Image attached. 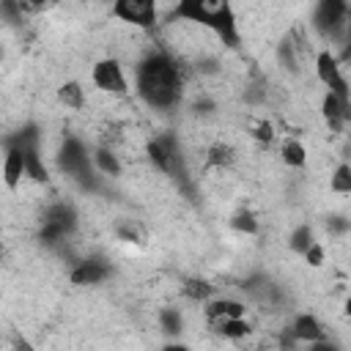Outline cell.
Segmentation results:
<instances>
[{
  "label": "cell",
  "instance_id": "1",
  "mask_svg": "<svg viewBox=\"0 0 351 351\" xmlns=\"http://www.w3.org/2000/svg\"><path fill=\"white\" fill-rule=\"evenodd\" d=\"M134 88L151 110L167 112L181 101L184 71L167 52H151L134 69Z\"/></svg>",
  "mask_w": 351,
  "mask_h": 351
},
{
  "label": "cell",
  "instance_id": "2",
  "mask_svg": "<svg viewBox=\"0 0 351 351\" xmlns=\"http://www.w3.org/2000/svg\"><path fill=\"white\" fill-rule=\"evenodd\" d=\"M170 19L195 22L219 36L228 47H239V27L230 0H176Z\"/></svg>",
  "mask_w": 351,
  "mask_h": 351
},
{
  "label": "cell",
  "instance_id": "3",
  "mask_svg": "<svg viewBox=\"0 0 351 351\" xmlns=\"http://www.w3.org/2000/svg\"><path fill=\"white\" fill-rule=\"evenodd\" d=\"M58 167L60 173H66L80 189L85 192H96L99 189V178H96V167H93V159L85 148V143L80 137H66L60 151H58Z\"/></svg>",
  "mask_w": 351,
  "mask_h": 351
},
{
  "label": "cell",
  "instance_id": "4",
  "mask_svg": "<svg viewBox=\"0 0 351 351\" xmlns=\"http://www.w3.org/2000/svg\"><path fill=\"white\" fill-rule=\"evenodd\" d=\"M313 27L335 47L348 44V0H318L313 11Z\"/></svg>",
  "mask_w": 351,
  "mask_h": 351
},
{
  "label": "cell",
  "instance_id": "5",
  "mask_svg": "<svg viewBox=\"0 0 351 351\" xmlns=\"http://www.w3.org/2000/svg\"><path fill=\"white\" fill-rule=\"evenodd\" d=\"M148 159H151L162 173L178 178V181L186 186V167H184V156H181V148H178L176 134H170V132L156 134V137L148 143Z\"/></svg>",
  "mask_w": 351,
  "mask_h": 351
},
{
  "label": "cell",
  "instance_id": "6",
  "mask_svg": "<svg viewBox=\"0 0 351 351\" xmlns=\"http://www.w3.org/2000/svg\"><path fill=\"white\" fill-rule=\"evenodd\" d=\"M74 228H77V211H74V206H69V203H52L44 211V219H41V228H38V239L44 244H58L66 236H71Z\"/></svg>",
  "mask_w": 351,
  "mask_h": 351
},
{
  "label": "cell",
  "instance_id": "7",
  "mask_svg": "<svg viewBox=\"0 0 351 351\" xmlns=\"http://www.w3.org/2000/svg\"><path fill=\"white\" fill-rule=\"evenodd\" d=\"M340 69H343V66H340V60H337V55H335L332 49H321V52L315 55V74H318V80L326 85V90H332V93L340 96L343 101H351L348 82H346V77H343Z\"/></svg>",
  "mask_w": 351,
  "mask_h": 351
},
{
  "label": "cell",
  "instance_id": "8",
  "mask_svg": "<svg viewBox=\"0 0 351 351\" xmlns=\"http://www.w3.org/2000/svg\"><path fill=\"white\" fill-rule=\"evenodd\" d=\"M112 16L148 30L156 25V0H112Z\"/></svg>",
  "mask_w": 351,
  "mask_h": 351
},
{
  "label": "cell",
  "instance_id": "9",
  "mask_svg": "<svg viewBox=\"0 0 351 351\" xmlns=\"http://www.w3.org/2000/svg\"><path fill=\"white\" fill-rule=\"evenodd\" d=\"M90 80H93V85H96L99 90H104V93L123 96V93L129 90L126 74H123V69H121V63H118L115 58L99 60V63L93 66V71H90Z\"/></svg>",
  "mask_w": 351,
  "mask_h": 351
},
{
  "label": "cell",
  "instance_id": "10",
  "mask_svg": "<svg viewBox=\"0 0 351 351\" xmlns=\"http://www.w3.org/2000/svg\"><path fill=\"white\" fill-rule=\"evenodd\" d=\"M321 115L326 121V126L332 132H343L348 118H351V101H343L340 96H335L332 90L324 93V101H321Z\"/></svg>",
  "mask_w": 351,
  "mask_h": 351
},
{
  "label": "cell",
  "instance_id": "11",
  "mask_svg": "<svg viewBox=\"0 0 351 351\" xmlns=\"http://www.w3.org/2000/svg\"><path fill=\"white\" fill-rule=\"evenodd\" d=\"M107 277H110V266L101 258L77 261L74 269H71V282L74 285H96V282H101Z\"/></svg>",
  "mask_w": 351,
  "mask_h": 351
},
{
  "label": "cell",
  "instance_id": "12",
  "mask_svg": "<svg viewBox=\"0 0 351 351\" xmlns=\"http://www.w3.org/2000/svg\"><path fill=\"white\" fill-rule=\"evenodd\" d=\"M22 178H25V156H22V148H5V156H3V181H5V186L14 192Z\"/></svg>",
  "mask_w": 351,
  "mask_h": 351
},
{
  "label": "cell",
  "instance_id": "13",
  "mask_svg": "<svg viewBox=\"0 0 351 351\" xmlns=\"http://www.w3.org/2000/svg\"><path fill=\"white\" fill-rule=\"evenodd\" d=\"M291 337H293L296 343H315V340L324 337V326L318 324L315 315L302 313V315H296V321H293V326H291Z\"/></svg>",
  "mask_w": 351,
  "mask_h": 351
},
{
  "label": "cell",
  "instance_id": "14",
  "mask_svg": "<svg viewBox=\"0 0 351 351\" xmlns=\"http://www.w3.org/2000/svg\"><path fill=\"white\" fill-rule=\"evenodd\" d=\"M22 156H25V176L36 184H47L49 181V170L41 159V148L38 145H27L22 148Z\"/></svg>",
  "mask_w": 351,
  "mask_h": 351
},
{
  "label": "cell",
  "instance_id": "15",
  "mask_svg": "<svg viewBox=\"0 0 351 351\" xmlns=\"http://www.w3.org/2000/svg\"><path fill=\"white\" fill-rule=\"evenodd\" d=\"M247 313V307L236 299H211L206 304V318L217 321V318H241Z\"/></svg>",
  "mask_w": 351,
  "mask_h": 351
},
{
  "label": "cell",
  "instance_id": "16",
  "mask_svg": "<svg viewBox=\"0 0 351 351\" xmlns=\"http://www.w3.org/2000/svg\"><path fill=\"white\" fill-rule=\"evenodd\" d=\"M58 101H60L63 107H69V110H82V107H85V90H82V85L74 82V80L63 82V85L58 88Z\"/></svg>",
  "mask_w": 351,
  "mask_h": 351
},
{
  "label": "cell",
  "instance_id": "17",
  "mask_svg": "<svg viewBox=\"0 0 351 351\" xmlns=\"http://www.w3.org/2000/svg\"><path fill=\"white\" fill-rule=\"evenodd\" d=\"M233 159H236L233 145H228V143H214V145L206 151V170H214V167H230Z\"/></svg>",
  "mask_w": 351,
  "mask_h": 351
},
{
  "label": "cell",
  "instance_id": "18",
  "mask_svg": "<svg viewBox=\"0 0 351 351\" xmlns=\"http://www.w3.org/2000/svg\"><path fill=\"white\" fill-rule=\"evenodd\" d=\"M277 60L285 71L291 74H299V47L293 44V38H282L280 47H277Z\"/></svg>",
  "mask_w": 351,
  "mask_h": 351
},
{
  "label": "cell",
  "instance_id": "19",
  "mask_svg": "<svg viewBox=\"0 0 351 351\" xmlns=\"http://www.w3.org/2000/svg\"><path fill=\"white\" fill-rule=\"evenodd\" d=\"M280 156L288 167H304L307 165V148L299 140H285L280 148Z\"/></svg>",
  "mask_w": 351,
  "mask_h": 351
},
{
  "label": "cell",
  "instance_id": "20",
  "mask_svg": "<svg viewBox=\"0 0 351 351\" xmlns=\"http://www.w3.org/2000/svg\"><path fill=\"white\" fill-rule=\"evenodd\" d=\"M93 167L99 170V173H104V176H121V162H118V156L112 154V151H107V148H96L93 151Z\"/></svg>",
  "mask_w": 351,
  "mask_h": 351
},
{
  "label": "cell",
  "instance_id": "21",
  "mask_svg": "<svg viewBox=\"0 0 351 351\" xmlns=\"http://www.w3.org/2000/svg\"><path fill=\"white\" fill-rule=\"evenodd\" d=\"M211 324H217V332L219 335H225V337H247L250 332H252V326L244 321V315L241 318H217V321H211Z\"/></svg>",
  "mask_w": 351,
  "mask_h": 351
},
{
  "label": "cell",
  "instance_id": "22",
  "mask_svg": "<svg viewBox=\"0 0 351 351\" xmlns=\"http://www.w3.org/2000/svg\"><path fill=\"white\" fill-rule=\"evenodd\" d=\"M184 296L189 299V302H206V299H211V293H214V285H208L206 280H197V277H192V280H186L184 282Z\"/></svg>",
  "mask_w": 351,
  "mask_h": 351
},
{
  "label": "cell",
  "instance_id": "23",
  "mask_svg": "<svg viewBox=\"0 0 351 351\" xmlns=\"http://www.w3.org/2000/svg\"><path fill=\"white\" fill-rule=\"evenodd\" d=\"M159 326H162L165 335H181L184 332V318L176 307H165L159 313Z\"/></svg>",
  "mask_w": 351,
  "mask_h": 351
},
{
  "label": "cell",
  "instance_id": "24",
  "mask_svg": "<svg viewBox=\"0 0 351 351\" xmlns=\"http://www.w3.org/2000/svg\"><path fill=\"white\" fill-rule=\"evenodd\" d=\"M115 236L121 239V241H134V244H143L145 241V230L137 225V222H132V219H123V222H118L115 225Z\"/></svg>",
  "mask_w": 351,
  "mask_h": 351
},
{
  "label": "cell",
  "instance_id": "25",
  "mask_svg": "<svg viewBox=\"0 0 351 351\" xmlns=\"http://www.w3.org/2000/svg\"><path fill=\"white\" fill-rule=\"evenodd\" d=\"M313 241H315V236H313V228H310V225H299V228L291 233V241H288V247H291L293 252L304 255V250H307Z\"/></svg>",
  "mask_w": 351,
  "mask_h": 351
},
{
  "label": "cell",
  "instance_id": "26",
  "mask_svg": "<svg viewBox=\"0 0 351 351\" xmlns=\"http://www.w3.org/2000/svg\"><path fill=\"white\" fill-rule=\"evenodd\" d=\"M22 0H0V19L19 27L22 25Z\"/></svg>",
  "mask_w": 351,
  "mask_h": 351
},
{
  "label": "cell",
  "instance_id": "27",
  "mask_svg": "<svg viewBox=\"0 0 351 351\" xmlns=\"http://www.w3.org/2000/svg\"><path fill=\"white\" fill-rule=\"evenodd\" d=\"M329 189L337 192V195H348V192H351V167H348L346 162L335 170L332 181H329Z\"/></svg>",
  "mask_w": 351,
  "mask_h": 351
},
{
  "label": "cell",
  "instance_id": "28",
  "mask_svg": "<svg viewBox=\"0 0 351 351\" xmlns=\"http://www.w3.org/2000/svg\"><path fill=\"white\" fill-rule=\"evenodd\" d=\"M230 225L239 230V233H258V219H255V214H250V211H236L233 214V219H230Z\"/></svg>",
  "mask_w": 351,
  "mask_h": 351
},
{
  "label": "cell",
  "instance_id": "29",
  "mask_svg": "<svg viewBox=\"0 0 351 351\" xmlns=\"http://www.w3.org/2000/svg\"><path fill=\"white\" fill-rule=\"evenodd\" d=\"M250 134H252L258 143L269 145V143L274 140V126H271L269 121H255V123H252V129H250Z\"/></svg>",
  "mask_w": 351,
  "mask_h": 351
},
{
  "label": "cell",
  "instance_id": "30",
  "mask_svg": "<svg viewBox=\"0 0 351 351\" xmlns=\"http://www.w3.org/2000/svg\"><path fill=\"white\" fill-rule=\"evenodd\" d=\"M304 261H307L310 266H321V263H324V250H321L318 241H313V244L304 250Z\"/></svg>",
  "mask_w": 351,
  "mask_h": 351
},
{
  "label": "cell",
  "instance_id": "31",
  "mask_svg": "<svg viewBox=\"0 0 351 351\" xmlns=\"http://www.w3.org/2000/svg\"><path fill=\"white\" fill-rule=\"evenodd\" d=\"M192 110H195V115H211L214 110H217V104H214V99H197L195 104H192Z\"/></svg>",
  "mask_w": 351,
  "mask_h": 351
},
{
  "label": "cell",
  "instance_id": "32",
  "mask_svg": "<svg viewBox=\"0 0 351 351\" xmlns=\"http://www.w3.org/2000/svg\"><path fill=\"white\" fill-rule=\"evenodd\" d=\"M326 225H329L332 233H346V230H348V219H346V217H329Z\"/></svg>",
  "mask_w": 351,
  "mask_h": 351
},
{
  "label": "cell",
  "instance_id": "33",
  "mask_svg": "<svg viewBox=\"0 0 351 351\" xmlns=\"http://www.w3.org/2000/svg\"><path fill=\"white\" fill-rule=\"evenodd\" d=\"M44 3H47V0H30V3H22V5H25V8H44Z\"/></svg>",
  "mask_w": 351,
  "mask_h": 351
},
{
  "label": "cell",
  "instance_id": "34",
  "mask_svg": "<svg viewBox=\"0 0 351 351\" xmlns=\"http://www.w3.org/2000/svg\"><path fill=\"white\" fill-rule=\"evenodd\" d=\"M0 58H3V49H0Z\"/></svg>",
  "mask_w": 351,
  "mask_h": 351
}]
</instances>
